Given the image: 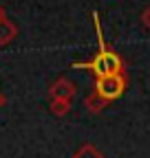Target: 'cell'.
Returning a JSON list of instances; mask_svg holds the SVG:
<instances>
[{
	"mask_svg": "<svg viewBox=\"0 0 150 158\" xmlns=\"http://www.w3.org/2000/svg\"><path fill=\"white\" fill-rule=\"evenodd\" d=\"M141 24H143V27L150 31V5H148V7L141 11Z\"/></svg>",
	"mask_w": 150,
	"mask_h": 158,
	"instance_id": "obj_8",
	"label": "cell"
},
{
	"mask_svg": "<svg viewBox=\"0 0 150 158\" xmlns=\"http://www.w3.org/2000/svg\"><path fill=\"white\" fill-rule=\"evenodd\" d=\"M84 106H86V110L90 112V114H99V112H104V108L108 106L104 99L95 92V90H90L88 94H86V99H84Z\"/></svg>",
	"mask_w": 150,
	"mask_h": 158,
	"instance_id": "obj_5",
	"label": "cell"
},
{
	"mask_svg": "<svg viewBox=\"0 0 150 158\" xmlns=\"http://www.w3.org/2000/svg\"><path fill=\"white\" fill-rule=\"evenodd\" d=\"M73 158H104V154L93 143H84L82 147H77V152L73 154Z\"/></svg>",
	"mask_w": 150,
	"mask_h": 158,
	"instance_id": "obj_6",
	"label": "cell"
},
{
	"mask_svg": "<svg viewBox=\"0 0 150 158\" xmlns=\"http://www.w3.org/2000/svg\"><path fill=\"white\" fill-rule=\"evenodd\" d=\"M15 37H18V27L13 20H9V18L0 20V46L11 44Z\"/></svg>",
	"mask_w": 150,
	"mask_h": 158,
	"instance_id": "obj_4",
	"label": "cell"
},
{
	"mask_svg": "<svg viewBox=\"0 0 150 158\" xmlns=\"http://www.w3.org/2000/svg\"><path fill=\"white\" fill-rule=\"evenodd\" d=\"M128 88V77L126 75H108V77H97L95 79V90L106 103L117 101Z\"/></svg>",
	"mask_w": 150,
	"mask_h": 158,
	"instance_id": "obj_2",
	"label": "cell"
},
{
	"mask_svg": "<svg viewBox=\"0 0 150 158\" xmlns=\"http://www.w3.org/2000/svg\"><path fill=\"white\" fill-rule=\"evenodd\" d=\"M93 24H95L99 51L93 55L88 62H73L71 66H73V68L90 70L93 75H95V79H97V77H108V75H126V62H124V57H121L117 51H113V48L106 44V40H104L102 22H99L97 11H93Z\"/></svg>",
	"mask_w": 150,
	"mask_h": 158,
	"instance_id": "obj_1",
	"label": "cell"
},
{
	"mask_svg": "<svg viewBox=\"0 0 150 158\" xmlns=\"http://www.w3.org/2000/svg\"><path fill=\"white\" fill-rule=\"evenodd\" d=\"M77 94V86L66 77H58L49 86V99H62V101H73V97Z\"/></svg>",
	"mask_w": 150,
	"mask_h": 158,
	"instance_id": "obj_3",
	"label": "cell"
},
{
	"mask_svg": "<svg viewBox=\"0 0 150 158\" xmlns=\"http://www.w3.org/2000/svg\"><path fill=\"white\" fill-rule=\"evenodd\" d=\"M71 108H73L71 101H62V99H51V101H49V110L55 116H66L71 112Z\"/></svg>",
	"mask_w": 150,
	"mask_h": 158,
	"instance_id": "obj_7",
	"label": "cell"
},
{
	"mask_svg": "<svg viewBox=\"0 0 150 158\" xmlns=\"http://www.w3.org/2000/svg\"><path fill=\"white\" fill-rule=\"evenodd\" d=\"M2 106H7V97H5L2 90H0V108H2Z\"/></svg>",
	"mask_w": 150,
	"mask_h": 158,
	"instance_id": "obj_9",
	"label": "cell"
},
{
	"mask_svg": "<svg viewBox=\"0 0 150 158\" xmlns=\"http://www.w3.org/2000/svg\"><path fill=\"white\" fill-rule=\"evenodd\" d=\"M5 18H7V11H5L2 5H0V20H5Z\"/></svg>",
	"mask_w": 150,
	"mask_h": 158,
	"instance_id": "obj_10",
	"label": "cell"
}]
</instances>
